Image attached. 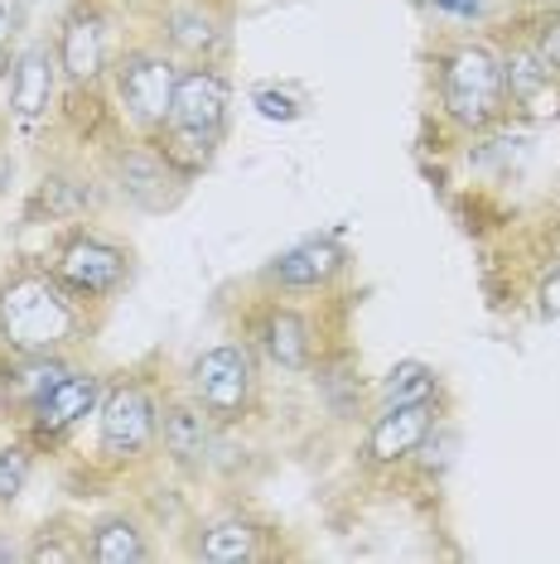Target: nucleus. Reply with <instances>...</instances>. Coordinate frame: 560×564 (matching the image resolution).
<instances>
[{
	"label": "nucleus",
	"mask_w": 560,
	"mask_h": 564,
	"mask_svg": "<svg viewBox=\"0 0 560 564\" xmlns=\"http://www.w3.org/2000/svg\"><path fill=\"white\" fill-rule=\"evenodd\" d=\"M97 314L54 280L44 261L0 271V352H78Z\"/></svg>",
	"instance_id": "f257e3e1"
},
{
	"label": "nucleus",
	"mask_w": 560,
	"mask_h": 564,
	"mask_svg": "<svg viewBox=\"0 0 560 564\" xmlns=\"http://www.w3.org/2000/svg\"><path fill=\"white\" fill-rule=\"evenodd\" d=\"M227 121H233V78H227L218 63H184L180 83H174L170 121L155 135V145L194 184L218 160V150L227 140Z\"/></svg>",
	"instance_id": "f03ea898"
},
{
	"label": "nucleus",
	"mask_w": 560,
	"mask_h": 564,
	"mask_svg": "<svg viewBox=\"0 0 560 564\" xmlns=\"http://www.w3.org/2000/svg\"><path fill=\"white\" fill-rule=\"evenodd\" d=\"M435 101L440 117L464 135H478L507 117L503 48L483 40H460L435 54Z\"/></svg>",
	"instance_id": "7ed1b4c3"
},
{
	"label": "nucleus",
	"mask_w": 560,
	"mask_h": 564,
	"mask_svg": "<svg viewBox=\"0 0 560 564\" xmlns=\"http://www.w3.org/2000/svg\"><path fill=\"white\" fill-rule=\"evenodd\" d=\"M44 265L54 271L58 285L78 304H87L93 314L107 310V304H117L136 280L131 247L117 237H107V232H97V227H87V223H73L68 232L44 251Z\"/></svg>",
	"instance_id": "20e7f679"
},
{
	"label": "nucleus",
	"mask_w": 560,
	"mask_h": 564,
	"mask_svg": "<svg viewBox=\"0 0 560 564\" xmlns=\"http://www.w3.org/2000/svg\"><path fill=\"white\" fill-rule=\"evenodd\" d=\"M184 395L218 430L251 420V410L261 401V357L251 352V343H213L203 348L184 371Z\"/></svg>",
	"instance_id": "39448f33"
},
{
	"label": "nucleus",
	"mask_w": 560,
	"mask_h": 564,
	"mask_svg": "<svg viewBox=\"0 0 560 564\" xmlns=\"http://www.w3.org/2000/svg\"><path fill=\"white\" fill-rule=\"evenodd\" d=\"M160 448V395L146 377H117L97 405V464L136 468Z\"/></svg>",
	"instance_id": "423d86ee"
},
{
	"label": "nucleus",
	"mask_w": 560,
	"mask_h": 564,
	"mask_svg": "<svg viewBox=\"0 0 560 564\" xmlns=\"http://www.w3.org/2000/svg\"><path fill=\"white\" fill-rule=\"evenodd\" d=\"M111 97H117L121 121L131 126L136 135L155 140L170 121L174 107V83H180V58L170 48H126V54L111 58Z\"/></svg>",
	"instance_id": "0eeeda50"
},
{
	"label": "nucleus",
	"mask_w": 560,
	"mask_h": 564,
	"mask_svg": "<svg viewBox=\"0 0 560 564\" xmlns=\"http://www.w3.org/2000/svg\"><path fill=\"white\" fill-rule=\"evenodd\" d=\"M107 184L140 213H170L189 194V178L174 170L155 140L136 135L107 155Z\"/></svg>",
	"instance_id": "6e6552de"
},
{
	"label": "nucleus",
	"mask_w": 560,
	"mask_h": 564,
	"mask_svg": "<svg viewBox=\"0 0 560 564\" xmlns=\"http://www.w3.org/2000/svg\"><path fill=\"white\" fill-rule=\"evenodd\" d=\"M348 265H353V256L338 232H314V237L295 241V247L276 251L271 261L261 265L257 280H261V290L295 300V294H329L348 275Z\"/></svg>",
	"instance_id": "1a4fd4ad"
},
{
	"label": "nucleus",
	"mask_w": 560,
	"mask_h": 564,
	"mask_svg": "<svg viewBox=\"0 0 560 564\" xmlns=\"http://www.w3.org/2000/svg\"><path fill=\"white\" fill-rule=\"evenodd\" d=\"M101 391H107V381H101L97 367H73L68 377H63L58 387L20 420L24 440L40 448V454H54V448H63L73 434L87 425V415H97Z\"/></svg>",
	"instance_id": "9d476101"
},
{
	"label": "nucleus",
	"mask_w": 560,
	"mask_h": 564,
	"mask_svg": "<svg viewBox=\"0 0 560 564\" xmlns=\"http://www.w3.org/2000/svg\"><path fill=\"white\" fill-rule=\"evenodd\" d=\"M54 58H58L63 83H68L73 93H93V87H101L111 73V58H117V48H111V20L101 15L97 6L78 0V6L58 20Z\"/></svg>",
	"instance_id": "9b49d317"
},
{
	"label": "nucleus",
	"mask_w": 560,
	"mask_h": 564,
	"mask_svg": "<svg viewBox=\"0 0 560 564\" xmlns=\"http://www.w3.org/2000/svg\"><path fill=\"white\" fill-rule=\"evenodd\" d=\"M247 343L261 362H271L280 371H310L314 357H320V328H314V318L300 304L280 300V294H271L257 310V318L247 324Z\"/></svg>",
	"instance_id": "f8f14e48"
},
{
	"label": "nucleus",
	"mask_w": 560,
	"mask_h": 564,
	"mask_svg": "<svg viewBox=\"0 0 560 564\" xmlns=\"http://www.w3.org/2000/svg\"><path fill=\"white\" fill-rule=\"evenodd\" d=\"M440 430V395L435 401H406V405H377L373 430L363 440V464L367 468H401L411 464L430 434Z\"/></svg>",
	"instance_id": "ddd939ff"
},
{
	"label": "nucleus",
	"mask_w": 560,
	"mask_h": 564,
	"mask_svg": "<svg viewBox=\"0 0 560 564\" xmlns=\"http://www.w3.org/2000/svg\"><path fill=\"white\" fill-rule=\"evenodd\" d=\"M160 44L180 63H218L227 54V15L213 0H170L160 10Z\"/></svg>",
	"instance_id": "4468645a"
},
{
	"label": "nucleus",
	"mask_w": 560,
	"mask_h": 564,
	"mask_svg": "<svg viewBox=\"0 0 560 564\" xmlns=\"http://www.w3.org/2000/svg\"><path fill=\"white\" fill-rule=\"evenodd\" d=\"M73 367V352H0V410L24 420Z\"/></svg>",
	"instance_id": "2eb2a0df"
},
{
	"label": "nucleus",
	"mask_w": 560,
	"mask_h": 564,
	"mask_svg": "<svg viewBox=\"0 0 560 564\" xmlns=\"http://www.w3.org/2000/svg\"><path fill=\"white\" fill-rule=\"evenodd\" d=\"M503 83H507V111H517L527 121H560V78L531 54L527 40L503 48Z\"/></svg>",
	"instance_id": "dca6fc26"
},
{
	"label": "nucleus",
	"mask_w": 560,
	"mask_h": 564,
	"mask_svg": "<svg viewBox=\"0 0 560 564\" xmlns=\"http://www.w3.org/2000/svg\"><path fill=\"white\" fill-rule=\"evenodd\" d=\"M189 555L203 564H257L266 560V525L247 511H218V517L198 521Z\"/></svg>",
	"instance_id": "f3484780"
},
{
	"label": "nucleus",
	"mask_w": 560,
	"mask_h": 564,
	"mask_svg": "<svg viewBox=\"0 0 560 564\" xmlns=\"http://www.w3.org/2000/svg\"><path fill=\"white\" fill-rule=\"evenodd\" d=\"M213 434H218V425H213L189 395L184 401H160V448L174 468H184V473L208 468L213 464Z\"/></svg>",
	"instance_id": "a211bd4d"
},
{
	"label": "nucleus",
	"mask_w": 560,
	"mask_h": 564,
	"mask_svg": "<svg viewBox=\"0 0 560 564\" xmlns=\"http://www.w3.org/2000/svg\"><path fill=\"white\" fill-rule=\"evenodd\" d=\"M58 58L49 44H30L24 54L15 58L10 68V117L34 126L54 111V97H58Z\"/></svg>",
	"instance_id": "6ab92c4d"
},
{
	"label": "nucleus",
	"mask_w": 560,
	"mask_h": 564,
	"mask_svg": "<svg viewBox=\"0 0 560 564\" xmlns=\"http://www.w3.org/2000/svg\"><path fill=\"white\" fill-rule=\"evenodd\" d=\"M87 535V560L93 564H146L155 560V545H150V525L136 517V511H107L93 525H83Z\"/></svg>",
	"instance_id": "aec40b11"
},
{
	"label": "nucleus",
	"mask_w": 560,
	"mask_h": 564,
	"mask_svg": "<svg viewBox=\"0 0 560 564\" xmlns=\"http://www.w3.org/2000/svg\"><path fill=\"white\" fill-rule=\"evenodd\" d=\"M440 395V371L420 357H406L377 381V405H406V401H435Z\"/></svg>",
	"instance_id": "412c9836"
},
{
	"label": "nucleus",
	"mask_w": 560,
	"mask_h": 564,
	"mask_svg": "<svg viewBox=\"0 0 560 564\" xmlns=\"http://www.w3.org/2000/svg\"><path fill=\"white\" fill-rule=\"evenodd\" d=\"M78 560H87V535L68 531L63 521L40 525L34 541L24 545V564H78Z\"/></svg>",
	"instance_id": "4be33fe9"
},
{
	"label": "nucleus",
	"mask_w": 560,
	"mask_h": 564,
	"mask_svg": "<svg viewBox=\"0 0 560 564\" xmlns=\"http://www.w3.org/2000/svg\"><path fill=\"white\" fill-rule=\"evenodd\" d=\"M34 448L30 440H15V444H0V511H10L24 497V487L34 478Z\"/></svg>",
	"instance_id": "5701e85b"
},
{
	"label": "nucleus",
	"mask_w": 560,
	"mask_h": 564,
	"mask_svg": "<svg viewBox=\"0 0 560 564\" xmlns=\"http://www.w3.org/2000/svg\"><path fill=\"white\" fill-rule=\"evenodd\" d=\"M527 44H531V54H537L546 68H551L556 78H560V6H556V10H541V15L531 20Z\"/></svg>",
	"instance_id": "b1692460"
},
{
	"label": "nucleus",
	"mask_w": 560,
	"mask_h": 564,
	"mask_svg": "<svg viewBox=\"0 0 560 564\" xmlns=\"http://www.w3.org/2000/svg\"><path fill=\"white\" fill-rule=\"evenodd\" d=\"M251 107H257L266 121H300V101L290 93H280V87H257V93H251Z\"/></svg>",
	"instance_id": "393cba45"
},
{
	"label": "nucleus",
	"mask_w": 560,
	"mask_h": 564,
	"mask_svg": "<svg viewBox=\"0 0 560 564\" xmlns=\"http://www.w3.org/2000/svg\"><path fill=\"white\" fill-rule=\"evenodd\" d=\"M430 10H440V15L450 20H488V0H430Z\"/></svg>",
	"instance_id": "a878e982"
},
{
	"label": "nucleus",
	"mask_w": 560,
	"mask_h": 564,
	"mask_svg": "<svg viewBox=\"0 0 560 564\" xmlns=\"http://www.w3.org/2000/svg\"><path fill=\"white\" fill-rule=\"evenodd\" d=\"M6 24H10V6H0V40H6Z\"/></svg>",
	"instance_id": "bb28decb"
}]
</instances>
